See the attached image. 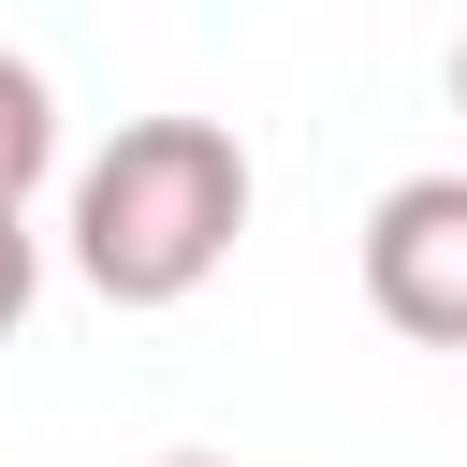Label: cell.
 I'll return each instance as SVG.
<instances>
[{
	"instance_id": "cell-4",
	"label": "cell",
	"mask_w": 467,
	"mask_h": 467,
	"mask_svg": "<svg viewBox=\"0 0 467 467\" xmlns=\"http://www.w3.org/2000/svg\"><path fill=\"white\" fill-rule=\"evenodd\" d=\"M29 292H44V234H29V204H0V336L29 321Z\"/></svg>"
},
{
	"instance_id": "cell-2",
	"label": "cell",
	"mask_w": 467,
	"mask_h": 467,
	"mask_svg": "<svg viewBox=\"0 0 467 467\" xmlns=\"http://www.w3.org/2000/svg\"><path fill=\"white\" fill-rule=\"evenodd\" d=\"M365 306L409 350H467V175H394L365 204Z\"/></svg>"
},
{
	"instance_id": "cell-5",
	"label": "cell",
	"mask_w": 467,
	"mask_h": 467,
	"mask_svg": "<svg viewBox=\"0 0 467 467\" xmlns=\"http://www.w3.org/2000/svg\"><path fill=\"white\" fill-rule=\"evenodd\" d=\"M452 117H467V44H452Z\"/></svg>"
},
{
	"instance_id": "cell-6",
	"label": "cell",
	"mask_w": 467,
	"mask_h": 467,
	"mask_svg": "<svg viewBox=\"0 0 467 467\" xmlns=\"http://www.w3.org/2000/svg\"><path fill=\"white\" fill-rule=\"evenodd\" d=\"M161 467H219V452H161Z\"/></svg>"
},
{
	"instance_id": "cell-1",
	"label": "cell",
	"mask_w": 467,
	"mask_h": 467,
	"mask_svg": "<svg viewBox=\"0 0 467 467\" xmlns=\"http://www.w3.org/2000/svg\"><path fill=\"white\" fill-rule=\"evenodd\" d=\"M248 234V146L219 117H117L73 175V277L102 306H190Z\"/></svg>"
},
{
	"instance_id": "cell-3",
	"label": "cell",
	"mask_w": 467,
	"mask_h": 467,
	"mask_svg": "<svg viewBox=\"0 0 467 467\" xmlns=\"http://www.w3.org/2000/svg\"><path fill=\"white\" fill-rule=\"evenodd\" d=\"M44 161H58V88L0 44V204H29V190H44Z\"/></svg>"
}]
</instances>
